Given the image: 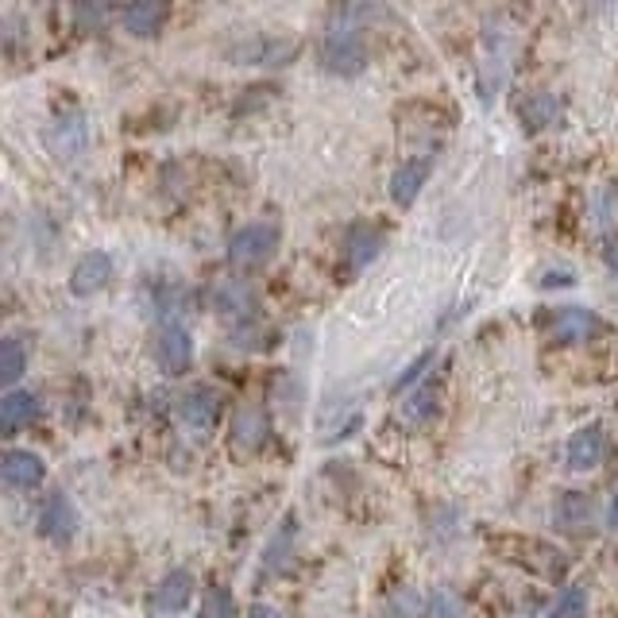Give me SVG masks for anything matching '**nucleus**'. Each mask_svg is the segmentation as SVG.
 Here are the masks:
<instances>
[{"instance_id": "nucleus-17", "label": "nucleus", "mask_w": 618, "mask_h": 618, "mask_svg": "<svg viewBox=\"0 0 618 618\" xmlns=\"http://www.w3.org/2000/svg\"><path fill=\"white\" fill-rule=\"evenodd\" d=\"M349 252H344V260H349V271H364L367 263L379 255L383 247V236L375 229H367V224H356V229L349 232Z\"/></svg>"}, {"instance_id": "nucleus-8", "label": "nucleus", "mask_w": 618, "mask_h": 618, "mask_svg": "<svg viewBox=\"0 0 618 618\" xmlns=\"http://www.w3.org/2000/svg\"><path fill=\"white\" fill-rule=\"evenodd\" d=\"M112 278V260L104 252H89L78 260V267L70 271V290L78 294V298H89V294H97L104 283Z\"/></svg>"}, {"instance_id": "nucleus-20", "label": "nucleus", "mask_w": 618, "mask_h": 618, "mask_svg": "<svg viewBox=\"0 0 618 618\" xmlns=\"http://www.w3.org/2000/svg\"><path fill=\"white\" fill-rule=\"evenodd\" d=\"M24 367H27L24 344H20L16 336H9V341L0 344V383H4V387H12V383L24 375Z\"/></svg>"}, {"instance_id": "nucleus-22", "label": "nucleus", "mask_w": 618, "mask_h": 618, "mask_svg": "<svg viewBox=\"0 0 618 618\" xmlns=\"http://www.w3.org/2000/svg\"><path fill=\"white\" fill-rule=\"evenodd\" d=\"M429 618H464V603L456 599V592L449 587H437L429 595Z\"/></svg>"}, {"instance_id": "nucleus-1", "label": "nucleus", "mask_w": 618, "mask_h": 618, "mask_svg": "<svg viewBox=\"0 0 618 618\" xmlns=\"http://www.w3.org/2000/svg\"><path fill=\"white\" fill-rule=\"evenodd\" d=\"M278 247V224L275 221H252L244 229L232 232L229 240V260L236 267H260L271 260V252Z\"/></svg>"}, {"instance_id": "nucleus-15", "label": "nucleus", "mask_w": 618, "mask_h": 618, "mask_svg": "<svg viewBox=\"0 0 618 618\" xmlns=\"http://www.w3.org/2000/svg\"><path fill=\"white\" fill-rule=\"evenodd\" d=\"M294 55V43L290 40H271V35H252L244 47L236 51L240 63H263V66H278Z\"/></svg>"}, {"instance_id": "nucleus-19", "label": "nucleus", "mask_w": 618, "mask_h": 618, "mask_svg": "<svg viewBox=\"0 0 618 618\" xmlns=\"http://www.w3.org/2000/svg\"><path fill=\"white\" fill-rule=\"evenodd\" d=\"M120 20H124V27L132 35H155L163 20H167V9H163V4H151V0L147 4H128Z\"/></svg>"}, {"instance_id": "nucleus-18", "label": "nucleus", "mask_w": 618, "mask_h": 618, "mask_svg": "<svg viewBox=\"0 0 618 618\" xmlns=\"http://www.w3.org/2000/svg\"><path fill=\"white\" fill-rule=\"evenodd\" d=\"M32 413H35L32 390H9V395L0 398V426H4V433H16L24 421H32Z\"/></svg>"}, {"instance_id": "nucleus-4", "label": "nucleus", "mask_w": 618, "mask_h": 618, "mask_svg": "<svg viewBox=\"0 0 618 618\" xmlns=\"http://www.w3.org/2000/svg\"><path fill=\"white\" fill-rule=\"evenodd\" d=\"M47 468H43V460L27 449H9L4 460H0V479L9 487H20V492H32V487L43 484Z\"/></svg>"}, {"instance_id": "nucleus-24", "label": "nucleus", "mask_w": 618, "mask_h": 618, "mask_svg": "<svg viewBox=\"0 0 618 618\" xmlns=\"http://www.w3.org/2000/svg\"><path fill=\"white\" fill-rule=\"evenodd\" d=\"M433 398H437V395H433V387H421L418 395H413L410 402L402 406V418H406V421H421V418H429V413H433V406H437Z\"/></svg>"}, {"instance_id": "nucleus-3", "label": "nucleus", "mask_w": 618, "mask_h": 618, "mask_svg": "<svg viewBox=\"0 0 618 618\" xmlns=\"http://www.w3.org/2000/svg\"><path fill=\"white\" fill-rule=\"evenodd\" d=\"M155 360H159V367L167 375H183L186 367H190L194 341H190V333H186V325L167 321V325L159 329V336H155Z\"/></svg>"}, {"instance_id": "nucleus-11", "label": "nucleus", "mask_w": 618, "mask_h": 618, "mask_svg": "<svg viewBox=\"0 0 618 618\" xmlns=\"http://www.w3.org/2000/svg\"><path fill=\"white\" fill-rule=\"evenodd\" d=\"M194 595V576L186 569H175L167 572V576L159 580V587H155V610H163V615H175V610H186V603H190Z\"/></svg>"}, {"instance_id": "nucleus-26", "label": "nucleus", "mask_w": 618, "mask_h": 618, "mask_svg": "<svg viewBox=\"0 0 618 618\" xmlns=\"http://www.w3.org/2000/svg\"><path fill=\"white\" fill-rule=\"evenodd\" d=\"M429 364H433V352H421V356L418 360H413V364L410 367H406V372L402 375H398V383H395V387L398 390H402V387H413V383H418L421 379V372H426V367Z\"/></svg>"}, {"instance_id": "nucleus-29", "label": "nucleus", "mask_w": 618, "mask_h": 618, "mask_svg": "<svg viewBox=\"0 0 618 618\" xmlns=\"http://www.w3.org/2000/svg\"><path fill=\"white\" fill-rule=\"evenodd\" d=\"M198 618H206V615H198Z\"/></svg>"}, {"instance_id": "nucleus-7", "label": "nucleus", "mask_w": 618, "mask_h": 618, "mask_svg": "<svg viewBox=\"0 0 618 618\" xmlns=\"http://www.w3.org/2000/svg\"><path fill=\"white\" fill-rule=\"evenodd\" d=\"M217 395L209 387H194V390H186V395H178V402H175V410H178V421H183L186 429H209L217 421Z\"/></svg>"}, {"instance_id": "nucleus-21", "label": "nucleus", "mask_w": 618, "mask_h": 618, "mask_svg": "<svg viewBox=\"0 0 618 618\" xmlns=\"http://www.w3.org/2000/svg\"><path fill=\"white\" fill-rule=\"evenodd\" d=\"M587 615V592L584 587H564L556 603L549 607V618H584Z\"/></svg>"}, {"instance_id": "nucleus-27", "label": "nucleus", "mask_w": 618, "mask_h": 618, "mask_svg": "<svg viewBox=\"0 0 618 618\" xmlns=\"http://www.w3.org/2000/svg\"><path fill=\"white\" fill-rule=\"evenodd\" d=\"M247 618H283V615H278V607H267V603H252Z\"/></svg>"}, {"instance_id": "nucleus-12", "label": "nucleus", "mask_w": 618, "mask_h": 618, "mask_svg": "<svg viewBox=\"0 0 618 618\" xmlns=\"http://www.w3.org/2000/svg\"><path fill=\"white\" fill-rule=\"evenodd\" d=\"M553 518H556V526H561V530H569V533L587 530V526H592V518H595L592 495H584V492L561 495V499H556V507H553Z\"/></svg>"}, {"instance_id": "nucleus-25", "label": "nucleus", "mask_w": 618, "mask_h": 618, "mask_svg": "<svg viewBox=\"0 0 618 618\" xmlns=\"http://www.w3.org/2000/svg\"><path fill=\"white\" fill-rule=\"evenodd\" d=\"M206 618H232V595L224 592V587H213L209 592V607L201 610Z\"/></svg>"}, {"instance_id": "nucleus-14", "label": "nucleus", "mask_w": 618, "mask_h": 618, "mask_svg": "<svg viewBox=\"0 0 618 618\" xmlns=\"http://www.w3.org/2000/svg\"><path fill=\"white\" fill-rule=\"evenodd\" d=\"M599 460H603V433H599V426H587V429H580V433H572V441H569V468L572 472L595 468Z\"/></svg>"}, {"instance_id": "nucleus-5", "label": "nucleus", "mask_w": 618, "mask_h": 618, "mask_svg": "<svg viewBox=\"0 0 618 618\" xmlns=\"http://www.w3.org/2000/svg\"><path fill=\"white\" fill-rule=\"evenodd\" d=\"M74 530H78V510H74L70 495H51L40 510V533L51 541H70Z\"/></svg>"}, {"instance_id": "nucleus-28", "label": "nucleus", "mask_w": 618, "mask_h": 618, "mask_svg": "<svg viewBox=\"0 0 618 618\" xmlns=\"http://www.w3.org/2000/svg\"><path fill=\"white\" fill-rule=\"evenodd\" d=\"M607 526H615V530H618V492H615V499H610V510H607Z\"/></svg>"}, {"instance_id": "nucleus-2", "label": "nucleus", "mask_w": 618, "mask_h": 618, "mask_svg": "<svg viewBox=\"0 0 618 618\" xmlns=\"http://www.w3.org/2000/svg\"><path fill=\"white\" fill-rule=\"evenodd\" d=\"M321 63L329 66L333 74H360L367 63V47L364 35L356 27H333L321 43Z\"/></svg>"}, {"instance_id": "nucleus-10", "label": "nucleus", "mask_w": 618, "mask_h": 618, "mask_svg": "<svg viewBox=\"0 0 618 618\" xmlns=\"http://www.w3.org/2000/svg\"><path fill=\"white\" fill-rule=\"evenodd\" d=\"M429 167H433L429 159H406L402 167L395 170V178H390V198H395V206L406 209L418 201L421 186H426V178H429Z\"/></svg>"}, {"instance_id": "nucleus-6", "label": "nucleus", "mask_w": 618, "mask_h": 618, "mask_svg": "<svg viewBox=\"0 0 618 618\" xmlns=\"http://www.w3.org/2000/svg\"><path fill=\"white\" fill-rule=\"evenodd\" d=\"M86 140H89V128L81 124L78 112L58 117L55 124L47 128V147L55 151L58 159H78L81 151H86Z\"/></svg>"}, {"instance_id": "nucleus-13", "label": "nucleus", "mask_w": 618, "mask_h": 618, "mask_svg": "<svg viewBox=\"0 0 618 618\" xmlns=\"http://www.w3.org/2000/svg\"><path fill=\"white\" fill-rule=\"evenodd\" d=\"M595 329H599V321H595V313L584 306H564L561 313L553 318V336L556 341H569V344L587 341Z\"/></svg>"}, {"instance_id": "nucleus-9", "label": "nucleus", "mask_w": 618, "mask_h": 618, "mask_svg": "<svg viewBox=\"0 0 618 618\" xmlns=\"http://www.w3.org/2000/svg\"><path fill=\"white\" fill-rule=\"evenodd\" d=\"M213 306L221 309L224 318H252L255 290L244 278H221V283L213 286Z\"/></svg>"}, {"instance_id": "nucleus-23", "label": "nucleus", "mask_w": 618, "mask_h": 618, "mask_svg": "<svg viewBox=\"0 0 618 618\" xmlns=\"http://www.w3.org/2000/svg\"><path fill=\"white\" fill-rule=\"evenodd\" d=\"M522 117L530 120L533 128L549 124V120L556 117V97H553V93H538V97H533V101H530V104H526V109H522Z\"/></svg>"}, {"instance_id": "nucleus-16", "label": "nucleus", "mask_w": 618, "mask_h": 618, "mask_svg": "<svg viewBox=\"0 0 618 618\" xmlns=\"http://www.w3.org/2000/svg\"><path fill=\"white\" fill-rule=\"evenodd\" d=\"M263 437H267V418H263L260 406L236 410V418H232V441H236V449H260Z\"/></svg>"}]
</instances>
